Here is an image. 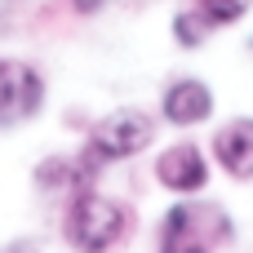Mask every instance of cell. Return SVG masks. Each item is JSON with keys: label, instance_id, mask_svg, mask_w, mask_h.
Listing matches in <instances>:
<instances>
[{"label": "cell", "instance_id": "cell-12", "mask_svg": "<svg viewBox=\"0 0 253 253\" xmlns=\"http://www.w3.org/2000/svg\"><path fill=\"white\" fill-rule=\"evenodd\" d=\"M13 9H18V0H0V18H4V13H13Z\"/></svg>", "mask_w": 253, "mask_h": 253}, {"label": "cell", "instance_id": "cell-8", "mask_svg": "<svg viewBox=\"0 0 253 253\" xmlns=\"http://www.w3.org/2000/svg\"><path fill=\"white\" fill-rule=\"evenodd\" d=\"M209 31H213V27H209V18H205L200 9H182V13L173 18V40H178L182 49H200Z\"/></svg>", "mask_w": 253, "mask_h": 253}, {"label": "cell", "instance_id": "cell-13", "mask_svg": "<svg viewBox=\"0 0 253 253\" xmlns=\"http://www.w3.org/2000/svg\"><path fill=\"white\" fill-rule=\"evenodd\" d=\"M0 253H31L27 245H13V249H0Z\"/></svg>", "mask_w": 253, "mask_h": 253}, {"label": "cell", "instance_id": "cell-9", "mask_svg": "<svg viewBox=\"0 0 253 253\" xmlns=\"http://www.w3.org/2000/svg\"><path fill=\"white\" fill-rule=\"evenodd\" d=\"M196 9L209 18V27H231L253 9V0H196Z\"/></svg>", "mask_w": 253, "mask_h": 253}, {"label": "cell", "instance_id": "cell-4", "mask_svg": "<svg viewBox=\"0 0 253 253\" xmlns=\"http://www.w3.org/2000/svg\"><path fill=\"white\" fill-rule=\"evenodd\" d=\"M156 182L173 196H200L209 182V160L196 142H173L156 156Z\"/></svg>", "mask_w": 253, "mask_h": 253}, {"label": "cell", "instance_id": "cell-5", "mask_svg": "<svg viewBox=\"0 0 253 253\" xmlns=\"http://www.w3.org/2000/svg\"><path fill=\"white\" fill-rule=\"evenodd\" d=\"M160 111H165L169 125H182V129L205 125V120L213 116V89H209L205 80H196V76H178L173 84H165Z\"/></svg>", "mask_w": 253, "mask_h": 253}, {"label": "cell", "instance_id": "cell-11", "mask_svg": "<svg viewBox=\"0 0 253 253\" xmlns=\"http://www.w3.org/2000/svg\"><path fill=\"white\" fill-rule=\"evenodd\" d=\"M67 4H71V9H76L80 18H93V13H98V9H102L107 0H67Z\"/></svg>", "mask_w": 253, "mask_h": 253}, {"label": "cell", "instance_id": "cell-1", "mask_svg": "<svg viewBox=\"0 0 253 253\" xmlns=\"http://www.w3.org/2000/svg\"><path fill=\"white\" fill-rule=\"evenodd\" d=\"M133 227V213L125 200L102 191H76L62 218V240L76 253H111Z\"/></svg>", "mask_w": 253, "mask_h": 253}, {"label": "cell", "instance_id": "cell-6", "mask_svg": "<svg viewBox=\"0 0 253 253\" xmlns=\"http://www.w3.org/2000/svg\"><path fill=\"white\" fill-rule=\"evenodd\" d=\"M160 236H191V240H231V218L218 209V205H173L160 222Z\"/></svg>", "mask_w": 253, "mask_h": 253}, {"label": "cell", "instance_id": "cell-2", "mask_svg": "<svg viewBox=\"0 0 253 253\" xmlns=\"http://www.w3.org/2000/svg\"><path fill=\"white\" fill-rule=\"evenodd\" d=\"M151 138H156V120H151L147 111L120 107V111L102 116V120L89 129V138H84V147H80L76 165H80V173L93 182L102 165H116V160H129V156H138V151H142Z\"/></svg>", "mask_w": 253, "mask_h": 253}, {"label": "cell", "instance_id": "cell-7", "mask_svg": "<svg viewBox=\"0 0 253 253\" xmlns=\"http://www.w3.org/2000/svg\"><path fill=\"white\" fill-rule=\"evenodd\" d=\"M213 160L231 178H253V116H236L213 133Z\"/></svg>", "mask_w": 253, "mask_h": 253}, {"label": "cell", "instance_id": "cell-10", "mask_svg": "<svg viewBox=\"0 0 253 253\" xmlns=\"http://www.w3.org/2000/svg\"><path fill=\"white\" fill-rule=\"evenodd\" d=\"M160 253H213V249L191 236H160Z\"/></svg>", "mask_w": 253, "mask_h": 253}, {"label": "cell", "instance_id": "cell-3", "mask_svg": "<svg viewBox=\"0 0 253 253\" xmlns=\"http://www.w3.org/2000/svg\"><path fill=\"white\" fill-rule=\"evenodd\" d=\"M44 107V76L22 58H0V125H22Z\"/></svg>", "mask_w": 253, "mask_h": 253}]
</instances>
